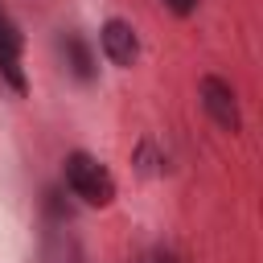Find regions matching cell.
<instances>
[{"mask_svg":"<svg viewBox=\"0 0 263 263\" xmlns=\"http://www.w3.org/2000/svg\"><path fill=\"white\" fill-rule=\"evenodd\" d=\"M152 263H181V259H177L173 251H156V255H152Z\"/></svg>","mask_w":263,"mask_h":263,"instance_id":"6","label":"cell"},{"mask_svg":"<svg viewBox=\"0 0 263 263\" xmlns=\"http://www.w3.org/2000/svg\"><path fill=\"white\" fill-rule=\"evenodd\" d=\"M74 263H78V259H74Z\"/></svg>","mask_w":263,"mask_h":263,"instance_id":"7","label":"cell"},{"mask_svg":"<svg viewBox=\"0 0 263 263\" xmlns=\"http://www.w3.org/2000/svg\"><path fill=\"white\" fill-rule=\"evenodd\" d=\"M62 53H66V66L74 70V78H82V82L95 78V53L78 33H62Z\"/></svg>","mask_w":263,"mask_h":263,"instance_id":"4","label":"cell"},{"mask_svg":"<svg viewBox=\"0 0 263 263\" xmlns=\"http://www.w3.org/2000/svg\"><path fill=\"white\" fill-rule=\"evenodd\" d=\"M168 12H177V16H193V8H197V0H160Z\"/></svg>","mask_w":263,"mask_h":263,"instance_id":"5","label":"cell"},{"mask_svg":"<svg viewBox=\"0 0 263 263\" xmlns=\"http://www.w3.org/2000/svg\"><path fill=\"white\" fill-rule=\"evenodd\" d=\"M197 95H201V107H205V115H210V119H214L222 132H238V127H242L238 99H234L230 82H222V78L205 74V78L197 82Z\"/></svg>","mask_w":263,"mask_h":263,"instance_id":"2","label":"cell"},{"mask_svg":"<svg viewBox=\"0 0 263 263\" xmlns=\"http://www.w3.org/2000/svg\"><path fill=\"white\" fill-rule=\"evenodd\" d=\"M62 173H66V189H70L74 197H82L86 205H107V201L115 197L111 173H107L90 152H70Z\"/></svg>","mask_w":263,"mask_h":263,"instance_id":"1","label":"cell"},{"mask_svg":"<svg viewBox=\"0 0 263 263\" xmlns=\"http://www.w3.org/2000/svg\"><path fill=\"white\" fill-rule=\"evenodd\" d=\"M99 41H103L107 62H115V66H132L136 53H140V41H136V33H132L127 21H107L99 29Z\"/></svg>","mask_w":263,"mask_h":263,"instance_id":"3","label":"cell"}]
</instances>
